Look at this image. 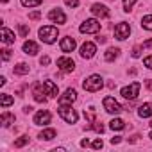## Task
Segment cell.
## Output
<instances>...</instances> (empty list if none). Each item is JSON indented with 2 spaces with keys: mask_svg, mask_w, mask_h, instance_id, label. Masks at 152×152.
<instances>
[{
  "mask_svg": "<svg viewBox=\"0 0 152 152\" xmlns=\"http://www.w3.org/2000/svg\"><path fill=\"white\" fill-rule=\"evenodd\" d=\"M143 47H145V48H152V39H147V41L143 43Z\"/></svg>",
  "mask_w": 152,
  "mask_h": 152,
  "instance_id": "cell-40",
  "label": "cell"
},
{
  "mask_svg": "<svg viewBox=\"0 0 152 152\" xmlns=\"http://www.w3.org/2000/svg\"><path fill=\"white\" fill-rule=\"evenodd\" d=\"M39 16H41V13H39V11H34V13H31V15H29V18H31V20H38Z\"/></svg>",
  "mask_w": 152,
  "mask_h": 152,
  "instance_id": "cell-37",
  "label": "cell"
},
{
  "mask_svg": "<svg viewBox=\"0 0 152 152\" xmlns=\"http://www.w3.org/2000/svg\"><path fill=\"white\" fill-rule=\"evenodd\" d=\"M102 86H104V79L100 77V75H97V73L90 75V77L83 83V88H84L86 91H90V93L100 91V90H102Z\"/></svg>",
  "mask_w": 152,
  "mask_h": 152,
  "instance_id": "cell-1",
  "label": "cell"
},
{
  "mask_svg": "<svg viewBox=\"0 0 152 152\" xmlns=\"http://www.w3.org/2000/svg\"><path fill=\"white\" fill-rule=\"evenodd\" d=\"M22 2V6L23 7H36V6H39L43 0H20Z\"/></svg>",
  "mask_w": 152,
  "mask_h": 152,
  "instance_id": "cell-27",
  "label": "cell"
},
{
  "mask_svg": "<svg viewBox=\"0 0 152 152\" xmlns=\"http://www.w3.org/2000/svg\"><path fill=\"white\" fill-rule=\"evenodd\" d=\"M2 2H7V0H2Z\"/></svg>",
  "mask_w": 152,
  "mask_h": 152,
  "instance_id": "cell-45",
  "label": "cell"
},
{
  "mask_svg": "<svg viewBox=\"0 0 152 152\" xmlns=\"http://www.w3.org/2000/svg\"><path fill=\"white\" fill-rule=\"evenodd\" d=\"M79 31H81L83 34H95V32L100 31V22H99L97 18H90V20H86V22L81 23Z\"/></svg>",
  "mask_w": 152,
  "mask_h": 152,
  "instance_id": "cell-3",
  "label": "cell"
},
{
  "mask_svg": "<svg viewBox=\"0 0 152 152\" xmlns=\"http://www.w3.org/2000/svg\"><path fill=\"white\" fill-rule=\"evenodd\" d=\"M131 54H132V57H140L141 56V47H134Z\"/></svg>",
  "mask_w": 152,
  "mask_h": 152,
  "instance_id": "cell-34",
  "label": "cell"
},
{
  "mask_svg": "<svg viewBox=\"0 0 152 152\" xmlns=\"http://www.w3.org/2000/svg\"><path fill=\"white\" fill-rule=\"evenodd\" d=\"M15 73H16V75H25V73H29V64L18 63V64L15 66Z\"/></svg>",
  "mask_w": 152,
  "mask_h": 152,
  "instance_id": "cell-25",
  "label": "cell"
},
{
  "mask_svg": "<svg viewBox=\"0 0 152 152\" xmlns=\"http://www.w3.org/2000/svg\"><path fill=\"white\" fill-rule=\"evenodd\" d=\"M109 127H111L113 131H122V129L125 127V124H124V120H120V118H113V120L109 122Z\"/></svg>",
  "mask_w": 152,
  "mask_h": 152,
  "instance_id": "cell-23",
  "label": "cell"
},
{
  "mask_svg": "<svg viewBox=\"0 0 152 152\" xmlns=\"http://www.w3.org/2000/svg\"><path fill=\"white\" fill-rule=\"evenodd\" d=\"M148 136H150V140H152V131H150V134H148Z\"/></svg>",
  "mask_w": 152,
  "mask_h": 152,
  "instance_id": "cell-43",
  "label": "cell"
},
{
  "mask_svg": "<svg viewBox=\"0 0 152 152\" xmlns=\"http://www.w3.org/2000/svg\"><path fill=\"white\" fill-rule=\"evenodd\" d=\"M88 145H90V141H88V140H83V141H81V147H88Z\"/></svg>",
  "mask_w": 152,
  "mask_h": 152,
  "instance_id": "cell-41",
  "label": "cell"
},
{
  "mask_svg": "<svg viewBox=\"0 0 152 152\" xmlns=\"http://www.w3.org/2000/svg\"><path fill=\"white\" fill-rule=\"evenodd\" d=\"M27 143H29V136H20V138L15 141V147L20 148V147H23V145H27Z\"/></svg>",
  "mask_w": 152,
  "mask_h": 152,
  "instance_id": "cell-28",
  "label": "cell"
},
{
  "mask_svg": "<svg viewBox=\"0 0 152 152\" xmlns=\"http://www.w3.org/2000/svg\"><path fill=\"white\" fill-rule=\"evenodd\" d=\"M23 52H25V54H29V56H36V54L39 52V48H38V45H36L34 41L27 39V41L23 43Z\"/></svg>",
  "mask_w": 152,
  "mask_h": 152,
  "instance_id": "cell-19",
  "label": "cell"
},
{
  "mask_svg": "<svg viewBox=\"0 0 152 152\" xmlns=\"http://www.w3.org/2000/svg\"><path fill=\"white\" fill-rule=\"evenodd\" d=\"M147 88H148V90L152 91V81H147Z\"/></svg>",
  "mask_w": 152,
  "mask_h": 152,
  "instance_id": "cell-42",
  "label": "cell"
},
{
  "mask_svg": "<svg viewBox=\"0 0 152 152\" xmlns=\"http://www.w3.org/2000/svg\"><path fill=\"white\" fill-rule=\"evenodd\" d=\"M39 39L43 41V43H48V45H52L56 39H57V36H59V31H57V27H54V25H45V27H41L39 29Z\"/></svg>",
  "mask_w": 152,
  "mask_h": 152,
  "instance_id": "cell-2",
  "label": "cell"
},
{
  "mask_svg": "<svg viewBox=\"0 0 152 152\" xmlns=\"http://www.w3.org/2000/svg\"><path fill=\"white\" fill-rule=\"evenodd\" d=\"M48 20L54 22V23H64V22H66V15L57 7V9H52V11L48 13Z\"/></svg>",
  "mask_w": 152,
  "mask_h": 152,
  "instance_id": "cell-11",
  "label": "cell"
},
{
  "mask_svg": "<svg viewBox=\"0 0 152 152\" xmlns=\"http://www.w3.org/2000/svg\"><path fill=\"white\" fill-rule=\"evenodd\" d=\"M104 109L109 113V115H118V113H122V106L115 100V97H106L104 99Z\"/></svg>",
  "mask_w": 152,
  "mask_h": 152,
  "instance_id": "cell-6",
  "label": "cell"
},
{
  "mask_svg": "<svg viewBox=\"0 0 152 152\" xmlns=\"http://www.w3.org/2000/svg\"><path fill=\"white\" fill-rule=\"evenodd\" d=\"M141 27L147 29V31H152V15L143 16V20H141Z\"/></svg>",
  "mask_w": 152,
  "mask_h": 152,
  "instance_id": "cell-26",
  "label": "cell"
},
{
  "mask_svg": "<svg viewBox=\"0 0 152 152\" xmlns=\"http://www.w3.org/2000/svg\"><path fill=\"white\" fill-rule=\"evenodd\" d=\"M39 63H41V64H48V63H50V57H48V56H43V57L39 59Z\"/></svg>",
  "mask_w": 152,
  "mask_h": 152,
  "instance_id": "cell-38",
  "label": "cell"
},
{
  "mask_svg": "<svg viewBox=\"0 0 152 152\" xmlns=\"http://www.w3.org/2000/svg\"><path fill=\"white\" fill-rule=\"evenodd\" d=\"M13 102H15V99H13L11 95H7V93L0 95V106H2V107H7V106H11Z\"/></svg>",
  "mask_w": 152,
  "mask_h": 152,
  "instance_id": "cell-24",
  "label": "cell"
},
{
  "mask_svg": "<svg viewBox=\"0 0 152 152\" xmlns=\"http://www.w3.org/2000/svg\"><path fill=\"white\" fill-rule=\"evenodd\" d=\"M59 116L66 124H75V122L79 120V115L75 113V109H72V106H61L59 107Z\"/></svg>",
  "mask_w": 152,
  "mask_h": 152,
  "instance_id": "cell-5",
  "label": "cell"
},
{
  "mask_svg": "<svg viewBox=\"0 0 152 152\" xmlns=\"http://www.w3.org/2000/svg\"><path fill=\"white\" fill-rule=\"evenodd\" d=\"M140 90H141V84H140V83H131L129 86L122 88L120 95H122L124 99H127V100H134V99L140 95Z\"/></svg>",
  "mask_w": 152,
  "mask_h": 152,
  "instance_id": "cell-4",
  "label": "cell"
},
{
  "mask_svg": "<svg viewBox=\"0 0 152 152\" xmlns=\"http://www.w3.org/2000/svg\"><path fill=\"white\" fill-rule=\"evenodd\" d=\"M75 47H77V43H75L73 38L68 36V38H63V39H61V50H63V52H66V54H68V52H73Z\"/></svg>",
  "mask_w": 152,
  "mask_h": 152,
  "instance_id": "cell-13",
  "label": "cell"
},
{
  "mask_svg": "<svg viewBox=\"0 0 152 152\" xmlns=\"http://www.w3.org/2000/svg\"><path fill=\"white\" fill-rule=\"evenodd\" d=\"M64 4H66L68 7H77V6H79V0H64Z\"/></svg>",
  "mask_w": 152,
  "mask_h": 152,
  "instance_id": "cell-30",
  "label": "cell"
},
{
  "mask_svg": "<svg viewBox=\"0 0 152 152\" xmlns=\"http://www.w3.org/2000/svg\"><path fill=\"white\" fill-rule=\"evenodd\" d=\"M93 129H95L97 132H100V134L104 132V125H102V124H99V122H95V124H93Z\"/></svg>",
  "mask_w": 152,
  "mask_h": 152,
  "instance_id": "cell-35",
  "label": "cell"
},
{
  "mask_svg": "<svg viewBox=\"0 0 152 152\" xmlns=\"http://www.w3.org/2000/svg\"><path fill=\"white\" fill-rule=\"evenodd\" d=\"M95 52H97L95 43L86 41V43H83V45H81V57H84V59H91V57L95 56Z\"/></svg>",
  "mask_w": 152,
  "mask_h": 152,
  "instance_id": "cell-9",
  "label": "cell"
},
{
  "mask_svg": "<svg viewBox=\"0 0 152 152\" xmlns=\"http://www.w3.org/2000/svg\"><path fill=\"white\" fill-rule=\"evenodd\" d=\"M148 125H150V127H152V120H150V124H148Z\"/></svg>",
  "mask_w": 152,
  "mask_h": 152,
  "instance_id": "cell-44",
  "label": "cell"
},
{
  "mask_svg": "<svg viewBox=\"0 0 152 152\" xmlns=\"http://www.w3.org/2000/svg\"><path fill=\"white\" fill-rule=\"evenodd\" d=\"M143 64H145L147 68H150V70H152V56H148V57H145V59H143Z\"/></svg>",
  "mask_w": 152,
  "mask_h": 152,
  "instance_id": "cell-36",
  "label": "cell"
},
{
  "mask_svg": "<svg viewBox=\"0 0 152 152\" xmlns=\"http://www.w3.org/2000/svg\"><path fill=\"white\" fill-rule=\"evenodd\" d=\"M102 145H104V143H102V140H100V138H99V140H95V141L91 143V147H93L95 150H99V148H102Z\"/></svg>",
  "mask_w": 152,
  "mask_h": 152,
  "instance_id": "cell-33",
  "label": "cell"
},
{
  "mask_svg": "<svg viewBox=\"0 0 152 152\" xmlns=\"http://www.w3.org/2000/svg\"><path fill=\"white\" fill-rule=\"evenodd\" d=\"M138 116H141V118H148V116H152V102H145V104H141L140 109H138Z\"/></svg>",
  "mask_w": 152,
  "mask_h": 152,
  "instance_id": "cell-18",
  "label": "cell"
},
{
  "mask_svg": "<svg viewBox=\"0 0 152 152\" xmlns=\"http://www.w3.org/2000/svg\"><path fill=\"white\" fill-rule=\"evenodd\" d=\"M134 4H136V0H124V11H127V13H129V11L132 9V6H134Z\"/></svg>",
  "mask_w": 152,
  "mask_h": 152,
  "instance_id": "cell-29",
  "label": "cell"
},
{
  "mask_svg": "<svg viewBox=\"0 0 152 152\" xmlns=\"http://www.w3.org/2000/svg\"><path fill=\"white\" fill-rule=\"evenodd\" d=\"M50 120H52V115L47 109H41L34 115V124L36 125H47V124H50Z\"/></svg>",
  "mask_w": 152,
  "mask_h": 152,
  "instance_id": "cell-10",
  "label": "cell"
},
{
  "mask_svg": "<svg viewBox=\"0 0 152 152\" xmlns=\"http://www.w3.org/2000/svg\"><path fill=\"white\" fill-rule=\"evenodd\" d=\"M122 141V136H115V138H111V143L113 145H116V143H120Z\"/></svg>",
  "mask_w": 152,
  "mask_h": 152,
  "instance_id": "cell-39",
  "label": "cell"
},
{
  "mask_svg": "<svg viewBox=\"0 0 152 152\" xmlns=\"http://www.w3.org/2000/svg\"><path fill=\"white\" fill-rule=\"evenodd\" d=\"M18 31H20V34H22L23 38L29 34V27H27V25H20V27H18Z\"/></svg>",
  "mask_w": 152,
  "mask_h": 152,
  "instance_id": "cell-31",
  "label": "cell"
},
{
  "mask_svg": "<svg viewBox=\"0 0 152 152\" xmlns=\"http://www.w3.org/2000/svg\"><path fill=\"white\" fill-rule=\"evenodd\" d=\"M43 88L47 91L48 97H57L59 95V90H57V84L54 81H43Z\"/></svg>",
  "mask_w": 152,
  "mask_h": 152,
  "instance_id": "cell-17",
  "label": "cell"
},
{
  "mask_svg": "<svg viewBox=\"0 0 152 152\" xmlns=\"http://www.w3.org/2000/svg\"><path fill=\"white\" fill-rule=\"evenodd\" d=\"M38 138H41V140H45V141H50V140L56 138V131H54V129H45V131L39 132Z\"/></svg>",
  "mask_w": 152,
  "mask_h": 152,
  "instance_id": "cell-22",
  "label": "cell"
},
{
  "mask_svg": "<svg viewBox=\"0 0 152 152\" xmlns=\"http://www.w3.org/2000/svg\"><path fill=\"white\" fill-rule=\"evenodd\" d=\"M57 66H59V70H63V72H72V70L75 68V63H73V59H70V57H59V59H57Z\"/></svg>",
  "mask_w": 152,
  "mask_h": 152,
  "instance_id": "cell-12",
  "label": "cell"
},
{
  "mask_svg": "<svg viewBox=\"0 0 152 152\" xmlns=\"http://www.w3.org/2000/svg\"><path fill=\"white\" fill-rule=\"evenodd\" d=\"M91 13L95 16H99V18H107L109 16V9L106 6H102V4H93L91 6Z\"/></svg>",
  "mask_w": 152,
  "mask_h": 152,
  "instance_id": "cell-14",
  "label": "cell"
},
{
  "mask_svg": "<svg viewBox=\"0 0 152 152\" xmlns=\"http://www.w3.org/2000/svg\"><path fill=\"white\" fill-rule=\"evenodd\" d=\"M75 100H77V91L72 90V88H68V90L59 97V104H61V106H72Z\"/></svg>",
  "mask_w": 152,
  "mask_h": 152,
  "instance_id": "cell-8",
  "label": "cell"
},
{
  "mask_svg": "<svg viewBox=\"0 0 152 152\" xmlns=\"http://www.w3.org/2000/svg\"><path fill=\"white\" fill-rule=\"evenodd\" d=\"M129 34H131V27H129V23L120 22L118 25H115V38H116V39L124 41V39L129 38Z\"/></svg>",
  "mask_w": 152,
  "mask_h": 152,
  "instance_id": "cell-7",
  "label": "cell"
},
{
  "mask_svg": "<svg viewBox=\"0 0 152 152\" xmlns=\"http://www.w3.org/2000/svg\"><path fill=\"white\" fill-rule=\"evenodd\" d=\"M118 54H120V50H118V48H107V50H106V54H104V59L111 63V61H115V59L118 57Z\"/></svg>",
  "mask_w": 152,
  "mask_h": 152,
  "instance_id": "cell-21",
  "label": "cell"
},
{
  "mask_svg": "<svg viewBox=\"0 0 152 152\" xmlns=\"http://www.w3.org/2000/svg\"><path fill=\"white\" fill-rule=\"evenodd\" d=\"M0 38H2V41H4L6 45H11V43H15V39H16L15 32L9 31L7 27H2V31H0Z\"/></svg>",
  "mask_w": 152,
  "mask_h": 152,
  "instance_id": "cell-16",
  "label": "cell"
},
{
  "mask_svg": "<svg viewBox=\"0 0 152 152\" xmlns=\"http://www.w3.org/2000/svg\"><path fill=\"white\" fill-rule=\"evenodd\" d=\"M32 95H34V100L36 102H47V91H45V88H43V84H36L34 86V90H32Z\"/></svg>",
  "mask_w": 152,
  "mask_h": 152,
  "instance_id": "cell-15",
  "label": "cell"
},
{
  "mask_svg": "<svg viewBox=\"0 0 152 152\" xmlns=\"http://www.w3.org/2000/svg\"><path fill=\"white\" fill-rule=\"evenodd\" d=\"M0 124H2V127H9L11 124H15V115H13V113L4 111V113H2V116H0Z\"/></svg>",
  "mask_w": 152,
  "mask_h": 152,
  "instance_id": "cell-20",
  "label": "cell"
},
{
  "mask_svg": "<svg viewBox=\"0 0 152 152\" xmlns=\"http://www.w3.org/2000/svg\"><path fill=\"white\" fill-rule=\"evenodd\" d=\"M9 57H11V50H9V48H4V50H2V59H4V61H9Z\"/></svg>",
  "mask_w": 152,
  "mask_h": 152,
  "instance_id": "cell-32",
  "label": "cell"
}]
</instances>
